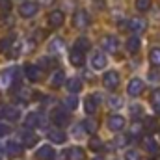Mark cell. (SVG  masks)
I'll list each match as a JSON object with an SVG mask.
<instances>
[{"instance_id":"obj_1","label":"cell","mask_w":160,"mask_h":160,"mask_svg":"<svg viewBox=\"0 0 160 160\" xmlns=\"http://www.w3.org/2000/svg\"><path fill=\"white\" fill-rule=\"evenodd\" d=\"M21 116V112L15 106L9 104H0V119H9V121H17Z\"/></svg>"},{"instance_id":"obj_2","label":"cell","mask_w":160,"mask_h":160,"mask_svg":"<svg viewBox=\"0 0 160 160\" xmlns=\"http://www.w3.org/2000/svg\"><path fill=\"white\" fill-rule=\"evenodd\" d=\"M88 24H89V13L86 9H78L73 15V26L75 28H86Z\"/></svg>"},{"instance_id":"obj_3","label":"cell","mask_w":160,"mask_h":160,"mask_svg":"<svg viewBox=\"0 0 160 160\" xmlns=\"http://www.w3.org/2000/svg\"><path fill=\"white\" fill-rule=\"evenodd\" d=\"M99 102H101V93L88 95V97H86V102H84L86 114H95V112H97V106H99Z\"/></svg>"},{"instance_id":"obj_4","label":"cell","mask_w":160,"mask_h":160,"mask_svg":"<svg viewBox=\"0 0 160 160\" xmlns=\"http://www.w3.org/2000/svg\"><path fill=\"white\" fill-rule=\"evenodd\" d=\"M143 88H145V84H143L142 78H132L128 82V86H127V91H128L130 97H138V95H142Z\"/></svg>"},{"instance_id":"obj_5","label":"cell","mask_w":160,"mask_h":160,"mask_svg":"<svg viewBox=\"0 0 160 160\" xmlns=\"http://www.w3.org/2000/svg\"><path fill=\"white\" fill-rule=\"evenodd\" d=\"M24 125H26V128H38V127H43V125H45V118H43L41 114H38V112H32V114L26 116Z\"/></svg>"},{"instance_id":"obj_6","label":"cell","mask_w":160,"mask_h":160,"mask_svg":"<svg viewBox=\"0 0 160 160\" xmlns=\"http://www.w3.org/2000/svg\"><path fill=\"white\" fill-rule=\"evenodd\" d=\"M145 28H147V22L142 17H132L128 21V30L132 34H142V32H145Z\"/></svg>"},{"instance_id":"obj_7","label":"cell","mask_w":160,"mask_h":160,"mask_svg":"<svg viewBox=\"0 0 160 160\" xmlns=\"http://www.w3.org/2000/svg\"><path fill=\"white\" fill-rule=\"evenodd\" d=\"M52 123L56 125V127H65V125H69V114L65 112V110H54L52 112Z\"/></svg>"},{"instance_id":"obj_8","label":"cell","mask_w":160,"mask_h":160,"mask_svg":"<svg viewBox=\"0 0 160 160\" xmlns=\"http://www.w3.org/2000/svg\"><path fill=\"white\" fill-rule=\"evenodd\" d=\"M19 13H21V17H34L36 13H38V4L36 2H22L21 6H19Z\"/></svg>"},{"instance_id":"obj_9","label":"cell","mask_w":160,"mask_h":160,"mask_svg":"<svg viewBox=\"0 0 160 160\" xmlns=\"http://www.w3.org/2000/svg\"><path fill=\"white\" fill-rule=\"evenodd\" d=\"M102 84H104L108 89H116V88L119 86V75H118L116 71H108V73H104V77H102Z\"/></svg>"},{"instance_id":"obj_10","label":"cell","mask_w":160,"mask_h":160,"mask_svg":"<svg viewBox=\"0 0 160 160\" xmlns=\"http://www.w3.org/2000/svg\"><path fill=\"white\" fill-rule=\"evenodd\" d=\"M89 63H91V67H93L95 71H102V69L106 67V56H104L102 52H93Z\"/></svg>"},{"instance_id":"obj_11","label":"cell","mask_w":160,"mask_h":160,"mask_svg":"<svg viewBox=\"0 0 160 160\" xmlns=\"http://www.w3.org/2000/svg\"><path fill=\"white\" fill-rule=\"evenodd\" d=\"M108 128L110 130H114V132H119V130H123L125 128V118L123 116H110L108 118Z\"/></svg>"},{"instance_id":"obj_12","label":"cell","mask_w":160,"mask_h":160,"mask_svg":"<svg viewBox=\"0 0 160 160\" xmlns=\"http://www.w3.org/2000/svg\"><path fill=\"white\" fill-rule=\"evenodd\" d=\"M24 75H26V78L30 80V82H39L41 69L38 65H34V63H28V65L24 67Z\"/></svg>"},{"instance_id":"obj_13","label":"cell","mask_w":160,"mask_h":160,"mask_svg":"<svg viewBox=\"0 0 160 160\" xmlns=\"http://www.w3.org/2000/svg\"><path fill=\"white\" fill-rule=\"evenodd\" d=\"M63 21H65V17H63V11H60V9H54V11H50V13H48V24H50L52 28H58V26H62V24H63Z\"/></svg>"},{"instance_id":"obj_14","label":"cell","mask_w":160,"mask_h":160,"mask_svg":"<svg viewBox=\"0 0 160 160\" xmlns=\"http://www.w3.org/2000/svg\"><path fill=\"white\" fill-rule=\"evenodd\" d=\"M102 48L106 50V52H118V48H119V41L116 36H106L104 39H102Z\"/></svg>"},{"instance_id":"obj_15","label":"cell","mask_w":160,"mask_h":160,"mask_svg":"<svg viewBox=\"0 0 160 160\" xmlns=\"http://www.w3.org/2000/svg\"><path fill=\"white\" fill-rule=\"evenodd\" d=\"M65 160H84V149L82 147H69L65 153Z\"/></svg>"},{"instance_id":"obj_16","label":"cell","mask_w":160,"mask_h":160,"mask_svg":"<svg viewBox=\"0 0 160 160\" xmlns=\"http://www.w3.org/2000/svg\"><path fill=\"white\" fill-rule=\"evenodd\" d=\"M21 138H22V147H34L36 143H38V136L34 134V132H30V130H24L22 134H21Z\"/></svg>"},{"instance_id":"obj_17","label":"cell","mask_w":160,"mask_h":160,"mask_svg":"<svg viewBox=\"0 0 160 160\" xmlns=\"http://www.w3.org/2000/svg\"><path fill=\"white\" fill-rule=\"evenodd\" d=\"M47 136H48V140H50L52 143H63V142H65V134H63V130H60V128L48 130Z\"/></svg>"},{"instance_id":"obj_18","label":"cell","mask_w":160,"mask_h":160,"mask_svg":"<svg viewBox=\"0 0 160 160\" xmlns=\"http://www.w3.org/2000/svg\"><path fill=\"white\" fill-rule=\"evenodd\" d=\"M6 151H8V155L17 157V155L22 153V143H21V142H15V140H9L8 145H6Z\"/></svg>"},{"instance_id":"obj_19","label":"cell","mask_w":160,"mask_h":160,"mask_svg":"<svg viewBox=\"0 0 160 160\" xmlns=\"http://www.w3.org/2000/svg\"><path fill=\"white\" fill-rule=\"evenodd\" d=\"M38 155V158L39 160H54V149L50 147V145H43V147H39V151L36 153Z\"/></svg>"},{"instance_id":"obj_20","label":"cell","mask_w":160,"mask_h":160,"mask_svg":"<svg viewBox=\"0 0 160 160\" xmlns=\"http://www.w3.org/2000/svg\"><path fill=\"white\" fill-rule=\"evenodd\" d=\"M48 50L52 54H60L62 50H65V41L62 39V38H54V39L50 41V45H48Z\"/></svg>"},{"instance_id":"obj_21","label":"cell","mask_w":160,"mask_h":160,"mask_svg":"<svg viewBox=\"0 0 160 160\" xmlns=\"http://www.w3.org/2000/svg\"><path fill=\"white\" fill-rule=\"evenodd\" d=\"M140 47H142V41L138 36H130L128 39H127V50L130 52V54H136L138 50H140Z\"/></svg>"},{"instance_id":"obj_22","label":"cell","mask_w":160,"mask_h":160,"mask_svg":"<svg viewBox=\"0 0 160 160\" xmlns=\"http://www.w3.org/2000/svg\"><path fill=\"white\" fill-rule=\"evenodd\" d=\"M69 62H71L75 67H82V65H84V54L73 48V50H71V54H69Z\"/></svg>"},{"instance_id":"obj_23","label":"cell","mask_w":160,"mask_h":160,"mask_svg":"<svg viewBox=\"0 0 160 160\" xmlns=\"http://www.w3.org/2000/svg\"><path fill=\"white\" fill-rule=\"evenodd\" d=\"M63 82H65V73H63V71L52 73V77H50V86H52V88H60Z\"/></svg>"},{"instance_id":"obj_24","label":"cell","mask_w":160,"mask_h":160,"mask_svg":"<svg viewBox=\"0 0 160 160\" xmlns=\"http://www.w3.org/2000/svg\"><path fill=\"white\" fill-rule=\"evenodd\" d=\"M143 147L147 149V153H151V155H158V143H157L153 138H145Z\"/></svg>"},{"instance_id":"obj_25","label":"cell","mask_w":160,"mask_h":160,"mask_svg":"<svg viewBox=\"0 0 160 160\" xmlns=\"http://www.w3.org/2000/svg\"><path fill=\"white\" fill-rule=\"evenodd\" d=\"M67 89L73 93V95H77L80 89H82V82H80L78 78H71V80H67Z\"/></svg>"},{"instance_id":"obj_26","label":"cell","mask_w":160,"mask_h":160,"mask_svg":"<svg viewBox=\"0 0 160 160\" xmlns=\"http://www.w3.org/2000/svg\"><path fill=\"white\" fill-rule=\"evenodd\" d=\"M82 128L88 132V134H95V130H97V123L93 119H84L82 121Z\"/></svg>"},{"instance_id":"obj_27","label":"cell","mask_w":160,"mask_h":160,"mask_svg":"<svg viewBox=\"0 0 160 160\" xmlns=\"http://www.w3.org/2000/svg\"><path fill=\"white\" fill-rule=\"evenodd\" d=\"M88 48H89V41H88V38H78L77 43H75V50H78V52L84 54V50H88Z\"/></svg>"},{"instance_id":"obj_28","label":"cell","mask_w":160,"mask_h":160,"mask_svg":"<svg viewBox=\"0 0 160 160\" xmlns=\"http://www.w3.org/2000/svg\"><path fill=\"white\" fill-rule=\"evenodd\" d=\"M149 60H151V63H153L155 67H160V47H155V48L151 50Z\"/></svg>"},{"instance_id":"obj_29","label":"cell","mask_w":160,"mask_h":160,"mask_svg":"<svg viewBox=\"0 0 160 160\" xmlns=\"http://www.w3.org/2000/svg\"><path fill=\"white\" fill-rule=\"evenodd\" d=\"M63 104H65V110H75V108L78 106V99H77V95H69V97L63 101Z\"/></svg>"},{"instance_id":"obj_30","label":"cell","mask_w":160,"mask_h":160,"mask_svg":"<svg viewBox=\"0 0 160 160\" xmlns=\"http://www.w3.org/2000/svg\"><path fill=\"white\" fill-rule=\"evenodd\" d=\"M88 147H89L91 151L99 153V151L102 149V140H99V138H91V140H89V143H88Z\"/></svg>"},{"instance_id":"obj_31","label":"cell","mask_w":160,"mask_h":160,"mask_svg":"<svg viewBox=\"0 0 160 160\" xmlns=\"http://www.w3.org/2000/svg\"><path fill=\"white\" fill-rule=\"evenodd\" d=\"M15 41L13 36H8V38H4V39H0V52H6V50H9V47H11V43Z\"/></svg>"},{"instance_id":"obj_32","label":"cell","mask_w":160,"mask_h":160,"mask_svg":"<svg viewBox=\"0 0 160 160\" xmlns=\"http://www.w3.org/2000/svg\"><path fill=\"white\" fill-rule=\"evenodd\" d=\"M108 104H110V108H112V110H118L121 104H123V101H121V97H118V95H112V97H110V101H108Z\"/></svg>"},{"instance_id":"obj_33","label":"cell","mask_w":160,"mask_h":160,"mask_svg":"<svg viewBox=\"0 0 160 160\" xmlns=\"http://www.w3.org/2000/svg\"><path fill=\"white\" fill-rule=\"evenodd\" d=\"M136 8L140 11H147L151 8V0H136Z\"/></svg>"},{"instance_id":"obj_34","label":"cell","mask_w":160,"mask_h":160,"mask_svg":"<svg viewBox=\"0 0 160 160\" xmlns=\"http://www.w3.org/2000/svg\"><path fill=\"white\" fill-rule=\"evenodd\" d=\"M130 114H132L134 119L142 118V106H140V104H132V106H130Z\"/></svg>"},{"instance_id":"obj_35","label":"cell","mask_w":160,"mask_h":160,"mask_svg":"<svg viewBox=\"0 0 160 160\" xmlns=\"http://www.w3.org/2000/svg\"><path fill=\"white\" fill-rule=\"evenodd\" d=\"M151 102H153V106H160V89H155V91H153Z\"/></svg>"},{"instance_id":"obj_36","label":"cell","mask_w":160,"mask_h":160,"mask_svg":"<svg viewBox=\"0 0 160 160\" xmlns=\"http://www.w3.org/2000/svg\"><path fill=\"white\" fill-rule=\"evenodd\" d=\"M140 132H142V125L140 123H134L132 128H130V136H138Z\"/></svg>"},{"instance_id":"obj_37","label":"cell","mask_w":160,"mask_h":160,"mask_svg":"<svg viewBox=\"0 0 160 160\" xmlns=\"http://www.w3.org/2000/svg\"><path fill=\"white\" fill-rule=\"evenodd\" d=\"M0 9L2 11H9L11 9V2L9 0H0Z\"/></svg>"},{"instance_id":"obj_38","label":"cell","mask_w":160,"mask_h":160,"mask_svg":"<svg viewBox=\"0 0 160 160\" xmlns=\"http://www.w3.org/2000/svg\"><path fill=\"white\" fill-rule=\"evenodd\" d=\"M125 158H127V160H142V158H140V155H138L136 151H128V153L125 155Z\"/></svg>"},{"instance_id":"obj_39","label":"cell","mask_w":160,"mask_h":160,"mask_svg":"<svg viewBox=\"0 0 160 160\" xmlns=\"http://www.w3.org/2000/svg\"><path fill=\"white\" fill-rule=\"evenodd\" d=\"M145 128H147L149 132L155 130V119H153V118H147V119H145Z\"/></svg>"},{"instance_id":"obj_40","label":"cell","mask_w":160,"mask_h":160,"mask_svg":"<svg viewBox=\"0 0 160 160\" xmlns=\"http://www.w3.org/2000/svg\"><path fill=\"white\" fill-rule=\"evenodd\" d=\"M8 132H9V127H8V125H4V123H0V138H4Z\"/></svg>"},{"instance_id":"obj_41","label":"cell","mask_w":160,"mask_h":160,"mask_svg":"<svg viewBox=\"0 0 160 160\" xmlns=\"http://www.w3.org/2000/svg\"><path fill=\"white\" fill-rule=\"evenodd\" d=\"M114 143H116L118 147H123V145H127V138H123V136H121V138H116Z\"/></svg>"},{"instance_id":"obj_42","label":"cell","mask_w":160,"mask_h":160,"mask_svg":"<svg viewBox=\"0 0 160 160\" xmlns=\"http://www.w3.org/2000/svg\"><path fill=\"white\" fill-rule=\"evenodd\" d=\"M2 24L11 26V24H13V19H11V17H4V19H2Z\"/></svg>"},{"instance_id":"obj_43","label":"cell","mask_w":160,"mask_h":160,"mask_svg":"<svg viewBox=\"0 0 160 160\" xmlns=\"http://www.w3.org/2000/svg\"><path fill=\"white\" fill-rule=\"evenodd\" d=\"M41 4H43V6H48V4H52V2H54V0H39Z\"/></svg>"},{"instance_id":"obj_44","label":"cell","mask_w":160,"mask_h":160,"mask_svg":"<svg viewBox=\"0 0 160 160\" xmlns=\"http://www.w3.org/2000/svg\"><path fill=\"white\" fill-rule=\"evenodd\" d=\"M155 110H157V114L160 116V106H155Z\"/></svg>"},{"instance_id":"obj_45","label":"cell","mask_w":160,"mask_h":160,"mask_svg":"<svg viewBox=\"0 0 160 160\" xmlns=\"http://www.w3.org/2000/svg\"><path fill=\"white\" fill-rule=\"evenodd\" d=\"M93 160H102V157H97V158H93Z\"/></svg>"},{"instance_id":"obj_46","label":"cell","mask_w":160,"mask_h":160,"mask_svg":"<svg viewBox=\"0 0 160 160\" xmlns=\"http://www.w3.org/2000/svg\"><path fill=\"white\" fill-rule=\"evenodd\" d=\"M158 134H160V130H158Z\"/></svg>"}]
</instances>
